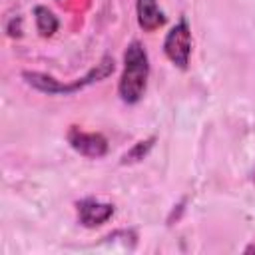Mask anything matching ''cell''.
I'll return each instance as SVG.
<instances>
[{"label":"cell","mask_w":255,"mask_h":255,"mask_svg":"<svg viewBox=\"0 0 255 255\" xmlns=\"http://www.w3.org/2000/svg\"><path fill=\"white\" fill-rule=\"evenodd\" d=\"M149 76V58L139 42H131L124 54V72L120 78V98L126 104H137L145 92Z\"/></svg>","instance_id":"6da1fadb"},{"label":"cell","mask_w":255,"mask_h":255,"mask_svg":"<svg viewBox=\"0 0 255 255\" xmlns=\"http://www.w3.org/2000/svg\"><path fill=\"white\" fill-rule=\"evenodd\" d=\"M114 72V58L112 56H104L96 68H92L84 78L72 82V84H62L58 82L56 78L48 76V74H42V72H24L22 78L26 80V84H30L32 88L44 92V94H74L90 84H96V82H102L106 80L110 74Z\"/></svg>","instance_id":"7a4b0ae2"},{"label":"cell","mask_w":255,"mask_h":255,"mask_svg":"<svg viewBox=\"0 0 255 255\" xmlns=\"http://www.w3.org/2000/svg\"><path fill=\"white\" fill-rule=\"evenodd\" d=\"M163 52L177 68L181 70L187 68L189 56H191V32L183 18L167 32L165 42H163Z\"/></svg>","instance_id":"3957f363"},{"label":"cell","mask_w":255,"mask_h":255,"mask_svg":"<svg viewBox=\"0 0 255 255\" xmlns=\"http://www.w3.org/2000/svg\"><path fill=\"white\" fill-rule=\"evenodd\" d=\"M68 143L78 153H82L86 157H92V159H98V157L108 153V139L102 133L84 131V129H80L76 126L68 131Z\"/></svg>","instance_id":"277c9868"},{"label":"cell","mask_w":255,"mask_h":255,"mask_svg":"<svg viewBox=\"0 0 255 255\" xmlns=\"http://www.w3.org/2000/svg\"><path fill=\"white\" fill-rule=\"evenodd\" d=\"M114 215V205L98 199H82L78 201V219L84 227H96L106 223Z\"/></svg>","instance_id":"5b68a950"},{"label":"cell","mask_w":255,"mask_h":255,"mask_svg":"<svg viewBox=\"0 0 255 255\" xmlns=\"http://www.w3.org/2000/svg\"><path fill=\"white\" fill-rule=\"evenodd\" d=\"M135 10H137V24L145 32H153L165 22L163 12L157 6V0H137Z\"/></svg>","instance_id":"8992f818"},{"label":"cell","mask_w":255,"mask_h":255,"mask_svg":"<svg viewBox=\"0 0 255 255\" xmlns=\"http://www.w3.org/2000/svg\"><path fill=\"white\" fill-rule=\"evenodd\" d=\"M34 16H36V28L42 36H52L58 30V18L46 6H36Z\"/></svg>","instance_id":"52a82bcc"},{"label":"cell","mask_w":255,"mask_h":255,"mask_svg":"<svg viewBox=\"0 0 255 255\" xmlns=\"http://www.w3.org/2000/svg\"><path fill=\"white\" fill-rule=\"evenodd\" d=\"M153 141H155V137H147V139H143V141H137L124 157H122V163H133V161H139V159H143L145 157V153L151 149V145H153Z\"/></svg>","instance_id":"ba28073f"},{"label":"cell","mask_w":255,"mask_h":255,"mask_svg":"<svg viewBox=\"0 0 255 255\" xmlns=\"http://www.w3.org/2000/svg\"><path fill=\"white\" fill-rule=\"evenodd\" d=\"M251 251H255V245H249V247L245 249V253H251Z\"/></svg>","instance_id":"9c48e42d"}]
</instances>
